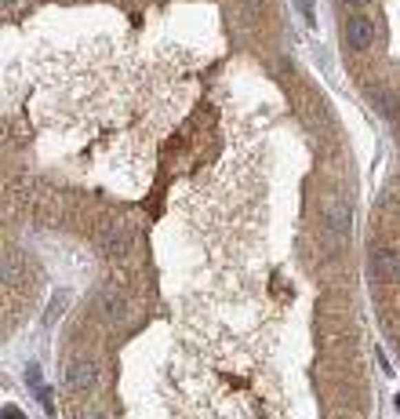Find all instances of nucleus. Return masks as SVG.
Listing matches in <instances>:
<instances>
[{"label":"nucleus","instance_id":"ddd939ff","mask_svg":"<svg viewBox=\"0 0 400 419\" xmlns=\"http://www.w3.org/2000/svg\"><path fill=\"white\" fill-rule=\"evenodd\" d=\"M397 412H400V394H397Z\"/></svg>","mask_w":400,"mask_h":419},{"label":"nucleus","instance_id":"7ed1b4c3","mask_svg":"<svg viewBox=\"0 0 400 419\" xmlns=\"http://www.w3.org/2000/svg\"><path fill=\"white\" fill-rule=\"evenodd\" d=\"M371 277H375V281L400 285V252L397 248H375L371 252Z\"/></svg>","mask_w":400,"mask_h":419},{"label":"nucleus","instance_id":"39448f33","mask_svg":"<svg viewBox=\"0 0 400 419\" xmlns=\"http://www.w3.org/2000/svg\"><path fill=\"white\" fill-rule=\"evenodd\" d=\"M350 226H353V219H350V205H342V201H328L324 205V230L331 234V237H346L350 234Z\"/></svg>","mask_w":400,"mask_h":419},{"label":"nucleus","instance_id":"9b49d317","mask_svg":"<svg viewBox=\"0 0 400 419\" xmlns=\"http://www.w3.org/2000/svg\"><path fill=\"white\" fill-rule=\"evenodd\" d=\"M346 4H350V8H360V4H368V0H346Z\"/></svg>","mask_w":400,"mask_h":419},{"label":"nucleus","instance_id":"9d476101","mask_svg":"<svg viewBox=\"0 0 400 419\" xmlns=\"http://www.w3.org/2000/svg\"><path fill=\"white\" fill-rule=\"evenodd\" d=\"M4 419H25V416L15 409V405H8V409H4Z\"/></svg>","mask_w":400,"mask_h":419},{"label":"nucleus","instance_id":"20e7f679","mask_svg":"<svg viewBox=\"0 0 400 419\" xmlns=\"http://www.w3.org/2000/svg\"><path fill=\"white\" fill-rule=\"evenodd\" d=\"M346 41H350L353 52H368L375 44V22L368 15H350L346 19Z\"/></svg>","mask_w":400,"mask_h":419},{"label":"nucleus","instance_id":"f8f14e48","mask_svg":"<svg viewBox=\"0 0 400 419\" xmlns=\"http://www.w3.org/2000/svg\"><path fill=\"white\" fill-rule=\"evenodd\" d=\"M4 4H8V8H11V4H19V0H4Z\"/></svg>","mask_w":400,"mask_h":419},{"label":"nucleus","instance_id":"f257e3e1","mask_svg":"<svg viewBox=\"0 0 400 419\" xmlns=\"http://www.w3.org/2000/svg\"><path fill=\"white\" fill-rule=\"evenodd\" d=\"M98 245L113 263H127L131 259V248H135V234L127 230V226H109V230L98 237Z\"/></svg>","mask_w":400,"mask_h":419},{"label":"nucleus","instance_id":"6e6552de","mask_svg":"<svg viewBox=\"0 0 400 419\" xmlns=\"http://www.w3.org/2000/svg\"><path fill=\"white\" fill-rule=\"evenodd\" d=\"M73 419H102L98 409H73Z\"/></svg>","mask_w":400,"mask_h":419},{"label":"nucleus","instance_id":"1a4fd4ad","mask_svg":"<svg viewBox=\"0 0 400 419\" xmlns=\"http://www.w3.org/2000/svg\"><path fill=\"white\" fill-rule=\"evenodd\" d=\"M299 8H302V15L313 22V0H299Z\"/></svg>","mask_w":400,"mask_h":419},{"label":"nucleus","instance_id":"f03ea898","mask_svg":"<svg viewBox=\"0 0 400 419\" xmlns=\"http://www.w3.org/2000/svg\"><path fill=\"white\" fill-rule=\"evenodd\" d=\"M98 379H102L98 365L87 361V358H76V361L66 365V387H70V390H95Z\"/></svg>","mask_w":400,"mask_h":419},{"label":"nucleus","instance_id":"0eeeda50","mask_svg":"<svg viewBox=\"0 0 400 419\" xmlns=\"http://www.w3.org/2000/svg\"><path fill=\"white\" fill-rule=\"evenodd\" d=\"M375 106L386 113V117H397V99L386 92V88H375Z\"/></svg>","mask_w":400,"mask_h":419},{"label":"nucleus","instance_id":"423d86ee","mask_svg":"<svg viewBox=\"0 0 400 419\" xmlns=\"http://www.w3.org/2000/svg\"><path fill=\"white\" fill-rule=\"evenodd\" d=\"M98 310L106 314V321H117L124 325L127 321V303L117 288H106V292H98Z\"/></svg>","mask_w":400,"mask_h":419}]
</instances>
